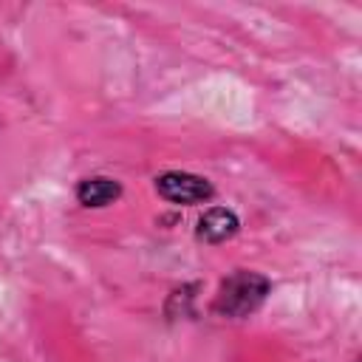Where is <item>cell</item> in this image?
I'll return each mask as SVG.
<instances>
[{"label": "cell", "mask_w": 362, "mask_h": 362, "mask_svg": "<svg viewBox=\"0 0 362 362\" xmlns=\"http://www.w3.org/2000/svg\"><path fill=\"white\" fill-rule=\"evenodd\" d=\"M269 294H272V280L263 272L235 269L221 280L209 308L223 320H246L263 308Z\"/></svg>", "instance_id": "cell-1"}, {"label": "cell", "mask_w": 362, "mask_h": 362, "mask_svg": "<svg viewBox=\"0 0 362 362\" xmlns=\"http://www.w3.org/2000/svg\"><path fill=\"white\" fill-rule=\"evenodd\" d=\"M153 189L161 201L173 206H195V204H209L215 198V184L204 175L187 173V170H167L156 175Z\"/></svg>", "instance_id": "cell-2"}, {"label": "cell", "mask_w": 362, "mask_h": 362, "mask_svg": "<svg viewBox=\"0 0 362 362\" xmlns=\"http://www.w3.org/2000/svg\"><path fill=\"white\" fill-rule=\"evenodd\" d=\"M238 232H240V218L229 206H209V209H204V215L195 223V240L206 243V246L226 243Z\"/></svg>", "instance_id": "cell-3"}, {"label": "cell", "mask_w": 362, "mask_h": 362, "mask_svg": "<svg viewBox=\"0 0 362 362\" xmlns=\"http://www.w3.org/2000/svg\"><path fill=\"white\" fill-rule=\"evenodd\" d=\"M74 195L85 209H105V206H113L124 195V187L122 181L110 175H88L76 184Z\"/></svg>", "instance_id": "cell-4"}, {"label": "cell", "mask_w": 362, "mask_h": 362, "mask_svg": "<svg viewBox=\"0 0 362 362\" xmlns=\"http://www.w3.org/2000/svg\"><path fill=\"white\" fill-rule=\"evenodd\" d=\"M201 286L198 283H189V286H181V288H175L173 294H170V300H167V317L170 320H175V317H189L192 314V303H195V294L192 291H198Z\"/></svg>", "instance_id": "cell-5"}]
</instances>
